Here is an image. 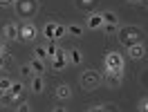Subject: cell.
Returning <instances> with one entry per match:
<instances>
[{
	"mask_svg": "<svg viewBox=\"0 0 148 112\" xmlns=\"http://www.w3.org/2000/svg\"><path fill=\"white\" fill-rule=\"evenodd\" d=\"M117 38L123 47H130L135 43H144V31L137 25H123V27H117Z\"/></svg>",
	"mask_w": 148,
	"mask_h": 112,
	"instance_id": "obj_1",
	"label": "cell"
},
{
	"mask_svg": "<svg viewBox=\"0 0 148 112\" xmlns=\"http://www.w3.org/2000/svg\"><path fill=\"white\" fill-rule=\"evenodd\" d=\"M14 11L20 20H29L32 16H36L38 9H40V2L38 0H14Z\"/></svg>",
	"mask_w": 148,
	"mask_h": 112,
	"instance_id": "obj_2",
	"label": "cell"
},
{
	"mask_svg": "<svg viewBox=\"0 0 148 112\" xmlns=\"http://www.w3.org/2000/svg\"><path fill=\"white\" fill-rule=\"evenodd\" d=\"M38 34H40L38 27L34 23H29V20H23V25H18V40L20 43H34Z\"/></svg>",
	"mask_w": 148,
	"mask_h": 112,
	"instance_id": "obj_3",
	"label": "cell"
},
{
	"mask_svg": "<svg viewBox=\"0 0 148 112\" xmlns=\"http://www.w3.org/2000/svg\"><path fill=\"white\" fill-rule=\"evenodd\" d=\"M79 81H81V87H83V90L92 92V90H97V87L101 85V74H99V72H94V70H85Z\"/></svg>",
	"mask_w": 148,
	"mask_h": 112,
	"instance_id": "obj_4",
	"label": "cell"
},
{
	"mask_svg": "<svg viewBox=\"0 0 148 112\" xmlns=\"http://www.w3.org/2000/svg\"><path fill=\"white\" fill-rule=\"evenodd\" d=\"M101 83H106L108 87H112V90H117V87H121V83H123V72H117V70H103L101 74Z\"/></svg>",
	"mask_w": 148,
	"mask_h": 112,
	"instance_id": "obj_5",
	"label": "cell"
},
{
	"mask_svg": "<svg viewBox=\"0 0 148 112\" xmlns=\"http://www.w3.org/2000/svg\"><path fill=\"white\" fill-rule=\"evenodd\" d=\"M101 20H103L101 29L106 34H108V31H117V27H119V16H117V11H112V9L101 11Z\"/></svg>",
	"mask_w": 148,
	"mask_h": 112,
	"instance_id": "obj_6",
	"label": "cell"
},
{
	"mask_svg": "<svg viewBox=\"0 0 148 112\" xmlns=\"http://www.w3.org/2000/svg\"><path fill=\"white\" fill-rule=\"evenodd\" d=\"M49 63H52V67H54L56 72H63L65 67L70 65V61H67V49L58 47V49H56V54L49 58Z\"/></svg>",
	"mask_w": 148,
	"mask_h": 112,
	"instance_id": "obj_7",
	"label": "cell"
},
{
	"mask_svg": "<svg viewBox=\"0 0 148 112\" xmlns=\"http://www.w3.org/2000/svg\"><path fill=\"white\" fill-rule=\"evenodd\" d=\"M106 67L108 70H117V72H123V56L119 52H108L106 54Z\"/></svg>",
	"mask_w": 148,
	"mask_h": 112,
	"instance_id": "obj_8",
	"label": "cell"
},
{
	"mask_svg": "<svg viewBox=\"0 0 148 112\" xmlns=\"http://www.w3.org/2000/svg\"><path fill=\"white\" fill-rule=\"evenodd\" d=\"M126 49H128V56L132 61H141V58L146 56V45H144V43H135V45L126 47Z\"/></svg>",
	"mask_w": 148,
	"mask_h": 112,
	"instance_id": "obj_9",
	"label": "cell"
},
{
	"mask_svg": "<svg viewBox=\"0 0 148 112\" xmlns=\"http://www.w3.org/2000/svg\"><path fill=\"white\" fill-rule=\"evenodd\" d=\"M74 7L83 14H90V11H97L99 7V0H74Z\"/></svg>",
	"mask_w": 148,
	"mask_h": 112,
	"instance_id": "obj_10",
	"label": "cell"
},
{
	"mask_svg": "<svg viewBox=\"0 0 148 112\" xmlns=\"http://www.w3.org/2000/svg\"><path fill=\"white\" fill-rule=\"evenodd\" d=\"M2 36H5V40H18V25L16 23H7L5 27H2Z\"/></svg>",
	"mask_w": 148,
	"mask_h": 112,
	"instance_id": "obj_11",
	"label": "cell"
},
{
	"mask_svg": "<svg viewBox=\"0 0 148 112\" xmlns=\"http://www.w3.org/2000/svg\"><path fill=\"white\" fill-rule=\"evenodd\" d=\"M7 94L11 96V101H14V103H18L20 99H23V94H25V85H23V83H11V87L7 90Z\"/></svg>",
	"mask_w": 148,
	"mask_h": 112,
	"instance_id": "obj_12",
	"label": "cell"
},
{
	"mask_svg": "<svg viewBox=\"0 0 148 112\" xmlns=\"http://www.w3.org/2000/svg\"><path fill=\"white\" fill-rule=\"evenodd\" d=\"M103 20H101V11H90L88 14V23H85V27L90 29H101Z\"/></svg>",
	"mask_w": 148,
	"mask_h": 112,
	"instance_id": "obj_13",
	"label": "cell"
},
{
	"mask_svg": "<svg viewBox=\"0 0 148 112\" xmlns=\"http://www.w3.org/2000/svg\"><path fill=\"white\" fill-rule=\"evenodd\" d=\"M29 90H32L34 94H40L43 90H45V81H43V74H34V76H32Z\"/></svg>",
	"mask_w": 148,
	"mask_h": 112,
	"instance_id": "obj_14",
	"label": "cell"
},
{
	"mask_svg": "<svg viewBox=\"0 0 148 112\" xmlns=\"http://www.w3.org/2000/svg\"><path fill=\"white\" fill-rule=\"evenodd\" d=\"M67 61L72 65H81L83 63V52L81 49H67Z\"/></svg>",
	"mask_w": 148,
	"mask_h": 112,
	"instance_id": "obj_15",
	"label": "cell"
},
{
	"mask_svg": "<svg viewBox=\"0 0 148 112\" xmlns=\"http://www.w3.org/2000/svg\"><path fill=\"white\" fill-rule=\"evenodd\" d=\"M56 96H58L61 101H67V99L72 96V87H70L67 83H61L58 87H56Z\"/></svg>",
	"mask_w": 148,
	"mask_h": 112,
	"instance_id": "obj_16",
	"label": "cell"
},
{
	"mask_svg": "<svg viewBox=\"0 0 148 112\" xmlns=\"http://www.w3.org/2000/svg\"><path fill=\"white\" fill-rule=\"evenodd\" d=\"M29 67L34 70V74H43V72H45V61H40V58L34 56V58L29 61Z\"/></svg>",
	"mask_w": 148,
	"mask_h": 112,
	"instance_id": "obj_17",
	"label": "cell"
},
{
	"mask_svg": "<svg viewBox=\"0 0 148 112\" xmlns=\"http://www.w3.org/2000/svg\"><path fill=\"white\" fill-rule=\"evenodd\" d=\"M67 36V25H61V23H54V40H61V38Z\"/></svg>",
	"mask_w": 148,
	"mask_h": 112,
	"instance_id": "obj_18",
	"label": "cell"
},
{
	"mask_svg": "<svg viewBox=\"0 0 148 112\" xmlns=\"http://www.w3.org/2000/svg\"><path fill=\"white\" fill-rule=\"evenodd\" d=\"M90 110L92 112H106V110H117V105L114 103H97V105H90Z\"/></svg>",
	"mask_w": 148,
	"mask_h": 112,
	"instance_id": "obj_19",
	"label": "cell"
},
{
	"mask_svg": "<svg viewBox=\"0 0 148 112\" xmlns=\"http://www.w3.org/2000/svg\"><path fill=\"white\" fill-rule=\"evenodd\" d=\"M40 34H43L47 40H54V23H45L43 29H40Z\"/></svg>",
	"mask_w": 148,
	"mask_h": 112,
	"instance_id": "obj_20",
	"label": "cell"
},
{
	"mask_svg": "<svg viewBox=\"0 0 148 112\" xmlns=\"http://www.w3.org/2000/svg\"><path fill=\"white\" fill-rule=\"evenodd\" d=\"M83 25H76V23H72V25H67V34L70 36H83Z\"/></svg>",
	"mask_w": 148,
	"mask_h": 112,
	"instance_id": "obj_21",
	"label": "cell"
},
{
	"mask_svg": "<svg viewBox=\"0 0 148 112\" xmlns=\"http://www.w3.org/2000/svg\"><path fill=\"white\" fill-rule=\"evenodd\" d=\"M34 56H36V58H40V61H47V49H45V45H36Z\"/></svg>",
	"mask_w": 148,
	"mask_h": 112,
	"instance_id": "obj_22",
	"label": "cell"
},
{
	"mask_svg": "<svg viewBox=\"0 0 148 112\" xmlns=\"http://www.w3.org/2000/svg\"><path fill=\"white\" fill-rule=\"evenodd\" d=\"M11 83H14V81H11L9 76H0V92H7L11 87Z\"/></svg>",
	"mask_w": 148,
	"mask_h": 112,
	"instance_id": "obj_23",
	"label": "cell"
},
{
	"mask_svg": "<svg viewBox=\"0 0 148 112\" xmlns=\"http://www.w3.org/2000/svg\"><path fill=\"white\" fill-rule=\"evenodd\" d=\"M45 49H47V58H52V56L56 54V49H58V45H56V40H49L45 45Z\"/></svg>",
	"mask_w": 148,
	"mask_h": 112,
	"instance_id": "obj_24",
	"label": "cell"
},
{
	"mask_svg": "<svg viewBox=\"0 0 148 112\" xmlns=\"http://www.w3.org/2000/svg\"><path fill=\"white\" fill-rule=\"evenodd\" d=\"M20 76H25V79H32V76H34V70L29 67V63L20 67Z\"/></svg>",
	"mask_w": 148,
	"mask_h": 112,
	"instance_id": "obj_25",
	"label": "cell"
},
{
	"mask_svg": "<svg viewBox=\"0 0 148 112\" xmlns=\"http://www.w3.org/2000/svg\"><path fill=\"white\" fill-rule=\"evenodd\" d=\"M20 112H29L32 110V105H29V101H25V99H20V105H16Z\"/></svg>",
	"mask_w": 148,
	"mask_h": 112,
	"instance_id": "obj_26",
	"label": "cell"
},
{
	"mask_svg": "<svg viewBox=\"0 0 148 112\" xmlns=\"http://www.w3.org/2000/svg\"><path fill=\"white\" fill-rule=\"evenodd\" d=\"M137 110H139V112H146V110H148V99H146V96L137 103Z\"/></svg>",
	"mask_w": 148,
	"mask_h": 112,
	"instance_id": "obj_27",
	"label": "cell"
},
{
	"mask_svg": "<svg viewBox=\"0 0 148 112\" xmlns=\"http://www.w3.org/2000/svg\"><path fill=\"white\" fill-rule=\"evenodd\" d=\"M14 5V0H0V7H11Z\"/></svg>",
	"mask_w": 148,
	"mask_h": 112,
	"instance_id": "obj_28",
	"label": "cell"
},
{
	"mask_svg": "<svg viewBox=\"0 0 148 112\" xmlns=\"http://www.w3.org/2000/svg\"><path fill=\"white\" fill-rule=\"evenodd\" d=\"M130 5H139V2H141V0H128Z\"/></svg>",
	"mask_w": 148,
	"mask_h": 112,
	"instance_id": "obj_29",
	"label": "cell"
}]
</instances>
